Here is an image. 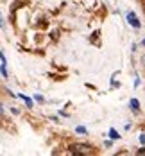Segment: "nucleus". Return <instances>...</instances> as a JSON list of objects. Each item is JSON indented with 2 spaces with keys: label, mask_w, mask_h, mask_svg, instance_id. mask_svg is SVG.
Listing matches in <instances>:
<instances>
[{
  "label": "nucleus",
  "mask_w": 145,
  "mask_h": 156,
  "mask_svg": "<svg viewBox=\"0 0 145 156\" xmlns=\"http://www.w3.org/2000/svg\"><path fill=\"white\" fill-rule=\"evenodd\" d=\"M70 151H72L74 154H82V156L93 154V147L88 145V144H74V145L70 147Z\"/></svg>",
  "instance_id": "f257e3e1"
},
{
  "label": "nucleus",
  "mask_w": 145,
  "mask_h": 156,
  "mask_svg": "<svg viewBox=\"0 0 145 156\" xmlns=\"http://www.w3.org/2000/svg\"><path fill=\"white\" fill-rule=\"evenodd\" d=\"M127 22L133 25V27H136V29L140 27V22H138V18H136V15H134V13H129V15H127Z\"/></svg>",
  "instance_id": "f03ea898"
},
{
  "label": "nucleus",
  "mask_w": 145,
  "mask_h": 156,
  "mask_svg": "<svg viewBox=\"0 0 145 156\" xmlns=\"http://www.w3.org/2000/svg\"><path fill=\"white\" fill-rule=\"evenodd\" d=\"M131 108L134 109V111H138V109H140V102H138L136 99H133V101H131Z\"/></svg>",
  "instance_id": "7ed1b4c3"
},
{
  "label": "nucleus",
  "mask_w": 145,
  "mask_h": 156,
  "mask_svg": "<svg viewBox=\"0 0 145 156\" xmlns=\"http://www.w3.org/2000/svg\"><path fill=\"white\" fill-rule=\"evenodd\" d=\"M109 136H111V138H115V140H116V138H120V135H118L115 129H109Z\"/></svg>",
  "instance_id": "20e7f679"
},
{
  "label": "nucleus",
  "mask_w": 145,
  "mask_h": 156,
  "mask_svg": "<svg viewBox=\"0 0 145 156\" xmlns=\"http://www.w3.org/2000/svg\"><path fill=\"white\" fill-rule=\"evenodd\" d=\"M0 72H2V76H4V77H7V68H5V63H2V66H0Z\"/></svg>",
  "instance_id": "39448f33"
},
{
  "label": "nucleus",
  "mask_w": 145,
  "mask_h": 156,
  "mask_svg": "<svg viewBox=\"0 0 145 156\" xmlns=\"http://www.w3.org/2000/svg\"><path fill=\"white\" fill-rule=\"evenodd\" d=\"M77 133H86V127H82V126H79V127H77Z\"/></svg>",
  "instance_id": "423d86ee"
},
{
  "label": "nucleus",
  "mask_w": 145,
  "mask_h": 156,
  "mask_svg": "<svg viewBox=\"0 0 145 156\" xmlns=\"http://www.w3.org/2000/svg\"><path fill=\"white\" fill-rule=\"evenodd\" d=\"M0 27L4 29V20H2V13H0Z\"/></svg>",
  "instance_id": "0eeeda50"
},
{
  "label": "nucleus",
  "mask_w": 145,
  "mask_h": 156,
  "mask_svg": "<svg viewBox=\"0 0 145 156\" xmlns=\"http://www.w3.org/2000/svg\"><path fill=\"white\" fill-rule=\"evenodd\" d=\"M140 142H142V144H145V135H142V136H140Z\"/></svg>",
  "instance_id": "6e6552de"
},
{
  "label": "nucleus",
  "mask_w": 145,
  "mask_h": 156,
  "mask_svg": "<svg viewBox=\"0 0 145 156\" xmlns=\"http://www.w3.org/2000/svg\"><path fill=\"white\" fill-rule=\"evenodd\" d=\"M143 61H145V58H143Z\"/></svg>",
  "instance_id": "1a4fd4ad"
}]
</instances>
